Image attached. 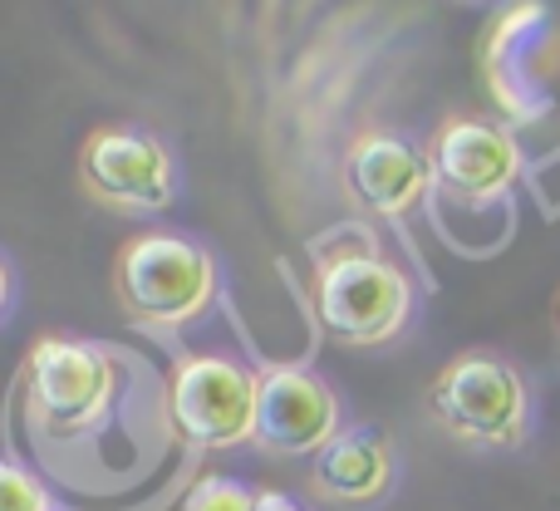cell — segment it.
<instances>
[{"mask_svg":"<svg viewBox=\"0 0 560 511\" xmlns=\"http://www.w3.org/2000/svg\"><path fill=\"white\" fill-rule=\"evenodd\" d=\"M217 256L183 232H138L118 246L114 295L128 325L167 335L192 325L217 300Z\"/></svg>","mask_w":560,"mask_h":511,"instance_id":"obj_1","label":"cell"},{"mask_svg":"<svg viewBox=\"0 0 560 511\" xmlns=\"http://www.w3.org/2000/svg\"><path fill=\"white\" fill-rule=\"evenodd\" d=\"M315 320L329 339L354 349L388 345L413 320V280L378 246L319 252L315 260Z\"/></svg>","mask_w":560,"mask_h":511,"instance_id":"obj_2","label":"cell"},{"mask_svg":"<svg viewBox=\"0 0 560 511\" xmlns=\"http://www.w3.org/2000/svg\"><path fill=\"white\" fill-rule=\"evenodd\" d=\"M428 414L467 448H522L532 433V388L512 359L467 349L433 374Z\"/></svg>","mask_w":560,"mask_h":511,"instance_id":"obj_3","label":"cell"},{"mask_svg":"<svg viewBox=\"0 0 560 511\" xmlns=\"http://www.w3.org/2000/svg\"><path fill=\"white\" fill-rule=\"evenodd\" d=\"M118 394V369L98 345L74 335H45L25 355L30 423L49 438H84L108 418Z\"/></svg>","mask_w":560,"mask_h":511,"instance_id":"obj_4","label":"cell"},{"mask_svg":"<svg viewBox=\"0 0 560 511\" xmlns=\"http://www.w3.org/2000/svg\"><path fill=\"white\" fill-rule=\"evenodd\" d=\"M261 369L226 355H187L167 379V418L177 438L197 453H232L256 438Z\"/></svg>","mask_w":560,"mask_h":511,"instance_id":"obj_5","label":"cell"},{"mask_svg":"<svg viewBox=\"0 0 560 511\" xmlns=\"http://www.w3.org/2000/svg\"><path fill=\"white\" fill-rule=\"evenodd\" d=\"M79 187L108 212H167L177 197V163L163 138L143 128H94L79 148Z\"/></svg>","mask_w":560,"mask_h":511,"instance_id":"obj_6","label":"cell"},{"mask_svg":"<svg viewBox=\"0 0 560 511\" xmlns=\"http://www.w3.org/2000/svg\"><path fill=\"white\" fill-rule=\"evenodd\" d=\"M339 433H345V408H339V394L315 369L305 364L261 369L252 448H261L271 457H310L315 463Z\"/></svg>","mask_w":560,"mask_h":511,"instance_id":"obj_7","label":"cell"},{"mask_svg":"<svg viewBox=\"0 0 560 511\" xmlns=\"http://www.w3.org/2000/svg\"><path fill=\"white\" fill-rule=\"evenodd\" d=\"M428 163L433 183L463 202H497L522 177V148L512 128L492 124L477 114H453L433 128L428 138Z\"/></svg>","mask_w":560,"mask_h":511,"instance_id":"obj_8","label":"cell"},{"mask_svg":"<svg viewBox=\"0 0 560 511\" xmlns=\"http://www.w3.org/2000/svg\"><path fill=\"white\" fill-rule=\"evenodd\" d=\"M433 187V163L428 148L388 133V128H364L345 148V193L364 217L378 222H404Z\"/></svg>","mask_w":560,"mask_h":511,"instance_id":"obj_9","label":"cell"},{"mask_svg":"<svg viewBox=\"0 0 560 511\" xmlns=\"http://www.w3.org/2000/svg\"><path fill=\"white\" fill-rule=\"evenodd\" d=\"M310 487L319 502L374 507L394 487V443L378 428L354 423L310 463Z\"/></svg>","mask_w":560,"mask_h":511,"instance_id":"obj_10","label":"cell"},{"mask_svg":"<svg viewBox=\"0 0 560 511\" xmlns=\"http://www.w3.org/2000/svg\"><path fill=\"white\" fill-rule=\"evenodd\" d=\"M256 502H261V487H246L226 473H207L197 477V487L177 511H256Z\"/></svg>","mask_w":560,"mask_h":511,"instance_id":"obj_11","label":"cell"},{"mask_svg":"<svg viewBox=\"0 0 560 511\" xmlns=\"http://www.w3.org/2000/svg\"><path fill=\"white\" fill-rule=\"evenodd\" d=\"M49 507H55L49 487L30 467H20L15 457H5L0 463V511H49Z\"/></svg>","mask_w":560,"mask_h":511,"instance_id":"obj_12","label":"cell"},{"mask_svg":"<svg viewBox=\"0 0 560 511\" xmlns=\"http://www.w3.org/2000/svg\"><path fill=\"white\" fill-rule=\"evenodd\" d=\"M256 511H310V507H305V502H295L290 492H261Z\"/></svg>","mask_w":560,"mask_h":511,"instance_id":"obj_13","label":"cell"},{"mask_svg":"<svg viewBox=\"0 0 560 511\" xmlns=\"http://www.w3.org/2000/svg\"><path fill=\"white\" fill-rule=\"evenodd\" d=\"M556 329H560V295H556Z\"/></svg>","mask_w":560,"mask_h":511,"instance_id":"obj_14","label":"cell"}]
</instances>
